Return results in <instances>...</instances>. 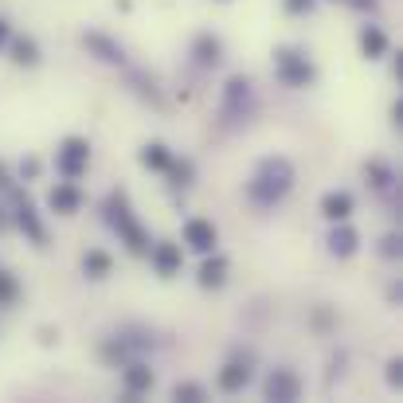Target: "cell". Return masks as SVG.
Returning a JSON list of instances; mask_svg holds the SVG:
<instances>
[{
	"mask_svg": "<svg viewBox=\"0 0 403 403\" xmlns=\"http://www.w3.org/2000/svg\"><path fill=\"white\" fill-rule=\"evenodd\" d=\"M35 173H40V160L28 157V160H24V177H35Z\"/></svg>",
	"mask_w": 403,
	"mask_h": 403,
	"instance_id": "obj_28",
	"label": "cell"
},
{
	"mask_svg": "<svg viewBox=\"0 0 403 403\" xmlns=\"http://www.w3.org/2000/svg\"><path fill=\"white\" fill-rule=\"evenodd\" d=\"M361 47L368 59H380V55H387V35L380 32V28H364L361 32Z\"/></svg>",
	"mask_w": 403,
	"mask_h": 403,
	"instance_id": "obj_14",
	"label": "cell"
},
{
	"mask_svg": "<svg viewBox=\"0 0 403 403\" xmlns=\"http://www.w3.org/2000/svg\"><path fill=\"white\" fill-rule=\"evenodd\" d=\"M185 243L192 247V251L208 255L211 247H216V223H211V219H188L185 223Z\"/></svg>",
	"mask_w": 403,
	"mask_h": 403,
	"instance_id": "obj_6",
	"label": "cell"
},
{
	"mask_svg": "<svg viewBox=\"0 0 403 403\" xmlns=\"http://www.w3.org/2000/svg\"><path fill=\"white\" fill-rule=\"evenodd\" d=\"M16 294H20V290H16V278L0 270V305H12V302H16Z\"/></svg>",
	"mask_w": 403,
	"mask_h": 403,
	"instance_id": "obj_22",
	"label": "cell"
},
{
	"mask_svg": "<svg viewBox=\"0 0 403 403\" xmlns=\"http://www.w3.org/2000/svg\"><path fill=\"white\" fill-rule=\"evenodd\" d=\"M251 384V368L247 364H223L219 372V392H243Z\"/></svg>",
	"mask_w": 403,
	"mask_h": 403,
	"instance_id": "obj_12",
	"label": "cell"
},
{
	"mask_svg": "<svg viewBox=\"0 0 403 403\" xmlns=\"http://www.w3.org/2000/svg\"><path fill=\"white\" fill-rule=\"evenodd\" d=\"M298 395H302V384H298L294 372L286 368H274L267 376V399H278V403H294Z\"/></svg>",
	"mask_w": 403,
	"mask_h": 403,
	"instance_id": "obj_5",
	"label": "cell"
},
{
	"mask_svg": "<svg viewBox=\"0 0 403 403\" xmlns=\"http://www.w3.org/2000/svg\"><path fill=\"white\" fill-rule=\"evenodd\" d=\"M321 216L337 219V223L349 219V216H353V196H349V192H329L325 200H321Z\"/></svg>",
	"mask_w": 403,
	"mask_h": 403,
	"instance_id": "obj_10",
	"label": "cell"
},
{
	"mask_svg": "<svg viewBox=\"0 0 403 403\" xmlns=\"http://www.w3.org/2000/svg\"><path fill=\"white\" fill-rule=\"evenodd\" d=\"M278 75H282V83H290V86H305L313 78V67L305 63V55H298V51H278Z\"/></svg>",
	"mask_w": 403,
	"mask_h": 403,
	"instance_id": "obj_4",
	"label": "cell"
},
{
	"mask_svg": "<svg viewBox=\"0 0 403 403\" xmlns=\"http://www.w3.org/2000/svg\"><path fill=\"white\" fill-rule=\"evenodd\" d=\"M223 278H227V259H208L200 267V286H223Z\"/></svg>",
	"mask_w": 403,
	"mask_h": 403,
	"instance_id": "obj_17",
	"label": "cell"
},
{
	"mask_svg": "<svg viewBox=\"0 0 403 403\" xmlns=\"http://www.w3.org/2000/svg\"><path fill=\"white\" fill-rule=\"evenodd\" d=\"M0 188H8V168L0 165Z\"/></svg>",
	"mask_w": 403,
	"mask_h": 403,
	"instance_id": "obj_30",
	"label": "cell"
},
{
	"mask_svg": "<svg viewBox=\"0 0 403 403\" xmlns=\"http://www.w3.org/2000/svg\"><path fill=\"white\" fill-rule=\"evenodd\" d=\"M196 59H200L204 67H216V63H219V40L200 35V40H196Z\"/></svg>",
	"mask_w": 403,
	"mask_h": 403,
	"instance_id": "obj_19",
	"label": "cell"
},
{
	"mask_svg": "<svg viewBox=\"0 0 403 403\" xmlns=\"http://www.w3.org/2000/svg\"><path fill=\"white\" fill-rule=\"evenodd\" d=\"M329 251L341 255V259H349V255L356 251V231L353 227H337L333 235H329Z\"/></svg>",
	"mask_w": 403,
	"mask_h": 403,
	"instance_id": "obj_15",
	"label": "cell"
},
{
	"mask_svg": "<svg viewBox=\"0 0 403 403\" xmlns=\"http://www.w3.org/2000/svg\"><path fill=\"white\" fill-rule=\"evenodd\" d=\"M290 180H294V165L286 157H267L259 165V173H255V180L247 185V192H251V200L255 204H274V200H282L286 192H290Z\"/></svg>",
	"mask_w": 403,
	"mask_h": 403,
	"instance_id": "obj_1",
	"label": "cell"
},
{
	"mask_svg": "<svg viewBox=\"0 0 403 403\" xmlns=\"http://www.w3.org/2000/svg\"><path fill=\"white\" fill-rule=\"evenodd\" d=\"M106 211H110V223L122 231V239H126V247L134 255H149V235H145L141 227H137V219L129 216V204H126V196L122 192H114L106 200Z\"/></svg>",
	"mask_w": 403,
	"mask_h": 403,
	"instance_id": "obj_2",
	"label": "cell"
},
{
	"mask_svg": "<svg viewBox=\"0 0 403 403\" xmlns=\"http://www.w3.org/2000/svg\"><path fill=\"white\" fill-rule=\"evenodd\" d=\"M247 98H251V83L243 75H235L227 83V114H239V106H247Z\"/></svg>",
	"mask_w": 403,
	"mask_h": 403,
	"instance_id": "obj_13",
	"label": "cell"
},
{
	"mask_svg": "<svg viewBox=\"0 0 403 403\" xmlns=\"http://www.w3.org/2000/svg\"><path fill=\"white\" fill-rule=\"evenodd\" d=\"M168 160H173V157H168L165 145H145V149H141V165L145 168H168Z\"/></svg>",
	"mask_w": 403,
	"mask_h": 403,
	"instance_id": "obj_21",
	"label": "cell"
},
{
	"mask_svg": "<svg viewBox=\"0 0 403 403\" xmlns=\"http://www.w3.org/2000/svg\"><path fill=\"white\" fill-rule=\"evenodd\" d=\"M4 35H8V28H4V20H0V43H4Z\"/></svg>",
	"mask_w": 403,
	"mask_h": 403,
	"instance_id": "obj_31",
	"label": "cell"
},
{
	"mask_svg": "<svg viewBox=\"0 0 403 403\" xmlns=\"http://www.w3.org/2000/svg\"><path fill=\"white\" fill-rule=\"evenodd\" d=\"M364 173H368V177H372V185H376V188H384L387 180H392V173H387V168L380 165V160H372V165L364 168Z\"/></svg>",
	"mask_w": 403,
	"mask_h": 403,
	"instance_id": "obj_24",
	"label": "cell"
},
{
	"mask_svg": "<svg viewBox=\"0 0 403 403\" xmlns=\"http://www.w3.org/2000/svg\"><path fill=\"white\" fill-rule=\"evenodd\" d=\"M47 204L55 211H63V216H75L78 204H83V196H78L75 185H55V188H51V196H47Z\"/></svg>",
	"mask_w": 403,
	"mask_h": 403,
	"instance_id": "obj_7",
	"label": "cell"
},
{
	"mask_svg": "<svg viewBox=\"0 0 403 403\" xmlns=\"http://www.w3.org/2000/svg\"><path fill=\"white\" fill-rule=\"evenodd\" d=\"M387 384H392V387H399V384H403V364H399V361L387 364Z\"/></svg>",
	"mask_w": 403,
	"mask_h": 403,
	"instance_id": "obj_26",
	"label": "cell"
},
{
	"mask_svg": "<svg viewBox=\"0 0 403 403\" xmlns=\"http://www.w3.org/2000/svg\"><path fill=\"white\" fill-rule=\"evenodd\" d=\"M83 270L90 278H106L110 274V255L106 251H86L83 255Z\"/></svg>",
	"mask_w": 403,
	"mask_h": 403,
	"instance_id": "obj_18",
	"label": "cell"
},
{
	"mask_svg": "<svg viewBox=\"0 0 403 403\" xmlns=\"http://www.w3.org/2000/svg\"><path fill=\"white\" fill-rule=\"evenodd\" d=\"M12 51H16L12 59L24 63V67H35V63H40V47H35V40H16V43H12Z\"/></svg>",
	"mask_w": 403,
	"mask_h": 403,
	"instance_id": "obj_20",
	"label": "cell"
},
{
	"mask_svg": "<svg viewBox=\"0 0 403 403\" xmlns=\"http://www.w3.org/2000/svg\"><path fill=\"white\" fill-rule=\"evenodd\" d=\"M86 160H90V145H86V137H67L59 149V173L67 180H75L78 173L86 168Z\"/></svg>",
	"mask_w": 403,
	"mask_h": 403,
	"instance_id": "obj_3",
	"label": "cell"
},
{
	"mask_svg": "<svg viewBox=\"0 0 403 403\" xmlns=\"http://www.w3.org/2000/svg\"><path fill=\"white\" fill-rule=\"evenodd\" d=\"M83 43L90 51H98V59H106V63H126V55H122V47L114 40H106V35H98V32H86L83 35Z\"/></svg>",
	"mask_w": 403,
	"mask_h": 403,
	"instance_id": "obj_9",
	"label": "cell"
},
{
	"mask_svg": "<svg viewBox=\"0 0 403 403\" xmlns=\"http://www.w3.org/2000/svg\"><path fill=\"white\" fill-rule=\"evenodd\" d=\"M145 392H153V372L145 364H126V395L134 399V395H145Z\"/></svg>",
	"mask_w": 403,
	"mask_h": 403,
	"instance_id": "obj_11",
	"label": "cell"
},
{
	"mask_svg": "<svg viewBox=\"0 0 403 403\" xmlns=\"http://www.w3.org/2000/svg\"><path fill=\"white\" fill-rule=\"evenodd\" d=\"M313 0H286V12H310Z\"/></svg>",
	"mask_w": 403,
	"mask_h": 403,
	"instance_id": "obj_27",
	"label": "cell"
},
{
	"mask_svg": "<svg viewBox=\"0 0 403 403\" xmlns=\"http://www.w3.org/2000/svg\"><path fill=\"white\" fill-rule=\"evenodd\" d=\"M153 267H157V274L173 278L180 270V247L177 243H157L153 247Z\"/></svg>",
	"mask_w": 403,
	"mask_h": 403,
	"instance_id": "obj_8",
	"label": "cell"
},
{
	"mask_svg": "<svg viewBox=\"0 0 403 403\" xmlns=\"http://www.w3.org/2000/svg\"><path fill=\"white\" fill-rule=\"evenodd\" d=\"M173 399L196 403V399H204V387L200 384H177V387H173Z\"/></svg>",
	"mask_w": 403,
	"mask_h": 403,
	"instance_id": "obj_23",
	"label": "cell"
},
{
	"mask_svg": "<svg viewBox=\"0 0 403 403\" xmlns=\"http://www.w3.org/2000/svg\"><path fill=\"white\" fill-rule=\"evenodd\" d=\"M168 168H173L177 185H188V177H192V165H188V160H180V165H173V160H168Z\"/></svg>",
	"mask_w": 403,
	"mask_h": 403,
	"instance_id": "obj_25",
	"label": "cell"
},
{
	"mask_svg": "<svg viewBox=\"0 0 403 403\" xmlns=\"http://www.w3.org/2000/svg\"><path fill=\"white\" fill-rule=\"evenodd\" d=\"M16 223L24 227V231L35 239V243H43V227H40V219H35V208H32L28 200H20V208H16Z\"/></svg>",
	"mask_w": 403,
	"mask_h": 403,
	"instance_id": "obj_16",
	"label": "cell"
},
{
	"mask_svg": "<svg viewBox=\"0 0 403 403\" xmlns=\"http://www.w3.org/2000/svg\"><path fill=\"white\" fill-rule=\"evenodd\" d=\"M395 243H399V239H395V235H387V239H384V255H395V251H399Z\"/></svg>",
	"mask_w": 403,
	"mask_h": 403,
	"instance_id": "obj_29",
	"label": "cell"
}]
</instances>
